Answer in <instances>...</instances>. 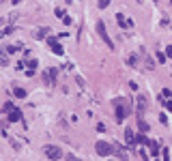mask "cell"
Here are the masks:
<instances>
[{
	"instance_id": "cell-19",
	"label": "cell",
	"mask_w": 172,
	"mask_h": 161,
	"mask_svg": "<svg viewBox=\"0 0 172 161\" xmlns=\"http://www.w3.org/2000/svg\"><path fill=\"white\" fill-rule=\"evenodd\" d=\"M108 4H110V0H99V2H97V6H99V9H105Z\"/></svg>"
},
{
	"instance_id": "cell-30",
	"label": "cell",
	"mask_w": 172,
	"mask_h": 161,
	"mask_svg": "<svg viewBox=\"0 0 172 161\" xmlns=\"http://www.w3.org/2000/svg\"><path fill=\"white\" fill-rule=\"evenodd\" d=\"M170 6H172V0H170Z\"/></svg>"
},
{
	"instance_id": "cell-9",
	"label": "cell",
	"mask_w": 172,
	"mask_h": 161,
	"mask_svg": "<svg viewBox=\"0 0 172 161\" xmlns=\"http://www.w3.org/2000/svg\"><path fill=\"white\" fill-rule=\"evenodd\" d=\"M135 103H138V118H142V114H144V110H146V97L140 95Z\"/></svg>"
},
{
	"instance_id": "cell-14",
	"label": "cell",
	"mask_w": 172,
	"mask_h": 161,
	"mask_svg": "<svg viewBox=\"0 0 172 161\" xmlns=\"http://www.w3.org/2000/svg\"><path fill=\"white\" fill-rule=\"evenodd\" d=\"M13 95H15L17 99H24V97H26V90L19 88V86H15V88H13Z\"/></svg>"
},
{
	"instance_id": "cell-10",
	"label": "cell",
	"mask_w": 172,
	"mask_h": 161,
	"mask_svg": "<svg viewBox=\"0 0 172 161\" xmlns=\"http://www.w3.org/2000/svg\"><path fill=\"white\" fill-rule=\"evenodd\" d=\"M148 148H151V155H153V159H157V155L161 153V148H159V144L155 142V140H148V144H146Z\"/></svg>"
},
{
	"instance_id": "cell-29",
	"label": "cell",
	"mask_w": 172,
	"mask_h": 161,
	"mask_svg": "<svg viewBox=\"0 0 172 161\" xmlns=\"http://www.w3.org/2000/svg\"><path fill=\"white\" fill-rule=\"evenodd\" d=\"M17 2H22V0H13V4H17Z\"/></svg>"
},
{
	"instance_id": "cell-13",
	"label": "cell",
	"mask_w": 172,
	"mask_h": 161,
	"mask_svg": "<svg viewBox=\"0 0 172 161\" xmlns=\"http://www.w3.org/2000/svg\"><path fill=\"white\" fill-rule=\"evenodd\" d=\"M9 56H11V54L6 52V47H4V49H0V65H2V67H6V65H9Z\"/></svg>"
},
{
	"instance_id": "cell-3",
	"label": "cell",
	"mask_w": 172,
	"mask_h": 161,
	"mask_svg": "<svg viewBox=\"0 0 172 161\" xmlns=\"http://www.w3.org/2000/svg\"><path fill=\"white\" fill-rule=\"evenodd\" d=\"M43 153H45V157L52 161H58L62 159V150H60V146H54V144H47L45 148H43Z\"/></svg>"
},
{
	"instance_id": "cell-15",
	"label": "cell",
	"mask_w": 172,
	"mask_h": 161,
	"mask_svg": "<svg viewBox=\"0 0 172 161\" xmlns=\"http://www.w3.org/2000/svg\"><path fill=\"white\" fill-rule=\"evenodd\" d=\"M135 144H148V138H146L144 133H138V135H135Z\"/></svg>"
},
{
	"instance_id": "cell-11",
	"label": "cell",
	"mask_w": 172,
	"mask_h": 161,
	"mask_svg": "<svg viewBox=\"0 0 172 161\" xmlns=\"http://www.w3.org/2000/svg\"><path fill=\"white\" fill-rule=\"evenodd\" d=\"M125 142H127L129 146H133V144H135V133H133V129H131V127L125 129Z\"/></svg>"
},
{
	"instance_id": "cell-23",
	"label": "cell",
	"mask_w": 172,
	"mask_h": 161,
	"mask_svg": "<svg viewBox=\"0 0 172 161\" xmlns=\"http://www.w3.org/2000/svg\"><path fill=\"white\" fill-rule=\"evenodd\" d=\"M97 131L103 133V131H105V125H103V122H97Z\"/></svg>"
},
{
	"instance_id": "cell-25",
	"label": "cell",
	"mask_w": 172,
	"mask_h": 161,
	"mask_svg": "<svg viewBox=\"0 0 172 161\" xmlns=\"http://www.w3.org/2000/svg\"><path fill=\"white\" fill-rule=\"evenodd\" d=\"M164 105H166L168 112H172V99H170V101H164Z\"/></svg>"
},
{
	"instance_id": "cell-17",
	"label": "cell",
	"mask_w": 172,
	"mask_h": 161,
	"mask_svg": "<svg viewBox=\"0 0 172 161\" xmlns=\"http://www.w3.org/2000/svg\"><path fill=\"white\" fill-rule=\"evenodd\" d=\"M26 62H28V67H30V71H32V69H37V65H39V62H37V58H28Z\"/></svg>"
},
{
	"instance_id": "cell-12",
	"label": "cell",
	"mask_w": 172,
	"mask_h": 161,
	"mask_svg": "<svg viewBox=\"0 0 172 161\" xmlns=\"http://www.w3.org/2000/svg\"><path fill=\"white\" fill-rule=\"evenodd\" d=\"M47 35H49V28H45V26H43V28H37V30L32 32V37H35V39H39V41L45 39Z\"/></svg>"
},
{
	"instance_id": "cell-4",
	"label": "cell",
	"mask_w": 172,
	"mask_h": 161,
	"mask_svg": "<svg viewBox=\"0 0 172 161\" xmlns=\"http://www.w3.org/2000/svg\"><path fill=\"white\" fill-rule=\"evenodd\" d=\"M95 150H97V155H101V157H110V155L114 153L112 144H108V142H103V140H99V142L95 144Z\"/></svg>"
},
{
	"instance_id": "cell-1",
	"label": "cell",
	"mask_w": 172,
	"mask_h": 161,
	"mask_svg": "<svg viewBox=\"0 0 172 161\" xmlns=\"http://www.w3.org/2000/svg\"><path fill=\"white\" fill-rule=\"evenodd\" d=\"M114 108H116V118H118V122L125 121L129 114H131V103H129L127 99H114Z\"/></svg>"
},
{
	"instance_id": "cell-21",
	"label": "cell",
	"mask_w": 172,
	"mask_h": 161,
	"mask_svg": "<svg viewBox=\"0 0 172 161\" xmlns=\"http://www.w3.org/2000/svg\"><path fill=\"white\" fill-rule=\"evenodd\" d=\"M54 13H56V17H65V11H62V9H60V6H58V9H56V11H54Z\"/></svg>"
},
{
	"instance_id": "cell-31",
	"label": "cell",
	"mask_w": 172,
	"mask_h": 161,
	"mask_svg": "<svg viewBox=\"0 0 172 161\" xmlns=\"http://www.w3.org/2000/svg\"><path fill=\"white\" fill-rule=\"evenodd\" d=\"M0 2H4V0H0Z\"/></svg>"
},
{
	"instance_id": "cell-26",
	"label": "cell",
	"mask_w": 172,
	"mask_h": 161,
	"mask_svg": "<svg viewBox=\"0 0 172 161\" xmlns=\"http://www.w3.org/2000/svg\"><path fill=\"white\" fill-rule=\"evenodd\" d=\"M67 161H82L80 157H75V155H67Z\"/></svg>"
},
{
	"instance_id": "cell-16",
	"label": "cell",
	"mask_w": 172,
	"mask_h": 161,
	"mask_svg": "<svg viewBox=\"0 0 172 161\" xmlns=\"http://www.w3.org/2000/svg\"><path fill=\"white\" fill-rule=\"evenodd\" d=\"M138 129H140V133H146L148 131V125L142 121V118H138Z\"/></svg>"
},
{
	"instance_id": "cell-28",
	"label": "cell",
	"mask_w": 172,
	"mask_h": 161,
	"mask_svg": "<svg viewBox=\"0 0 172 161\" xmlns=\"http://www.w3.org/2000/svg\"><path fill=\"white\" fill-rule=\"evenodd\" d=\"M4 22H6V19H4V17H0V30H2V26H4Z\"/></svg>"
},
{
	"instance_id": "cell-8",
	"label": "cell",
	"mask_w": 172,
	"mask_h": 161,
	"mask_svg": "<svg viewBox=\"0 0 172 161\" xmlns=\"http://www.w3.org/2000/svg\"><path fill=\"white\" fill-rule=\"evenodd\" d=\"M116 24H118V28H131V26H133V22L127 19L125 15H121V13L116 15Z\"/></svg>"
},
{
	"instance_id": "cell-6",
	"label": "cell",
	"mask_w": 172,
	"mask_h": 161,
	"mask_svg": "<svg viewBox=\"0 0 172 161\" xmlns=\"http://www.w3.org/2000/svg\"><path fill=\"white\" fill-rule=\"evenodd\" d=\"M47 43H49V47H52V52H54L56 56H62V54H65L62 45L58 43V37H47Z\"/></svg>"
},
{
	"instance_id": "cell-24",
	"label": "cell",
	"mask_w": 172,
	"mask_h": 161,
	"mask_svg": "<svg viewBox=\"0 0 172 161\" xmlns=\"http://www.w3.org/2000/svg\"><path fill=\"white\" fill-rule=\"evenodd\" d=\"M164 97H168V99H172V90H170V88H164Z\"/></svg>"
},
{
	"instance_id": "cell-32",
	"label": "cell",
	"mask_w": 172,
	"mask_h": 161,
	"mask_svg": "<svg viewBox=\"0 0 172 161\" xmlns=\"http://www.w3.org/2000/svg\"><path fill=\"white\" fill-rule=\"evenodd\" d=\"M153 161H157V159H153Z\"/></svg>"
},
{
	"instance_id": "cell-7",
	"label": "cell",
	"mask_w": 172,
	"mask_h": 161,
	"mask_svg": "<svg viewBox=\"0 0 172 161\" xmlns=\"http://www.w3.org/2000/svg\"><path fill=\"white\" fill-rule=\"evenodd\" d=\"M56 75H58V69H56V67H49V69H45V73H43V82L49 86L52 82L56 80Z\"/></svg>"
},
{
	"instance_id": "cell-27",
	"label": "cell",
	"mask_w": 172,
	"mask_h": 161,
	"mask_svg": "<svg viewBox=\"0 0 172 161\" xmlns=\"http://www.w3.org/2000/svg\"><path fill=\"white\" fill-rule=\"evenodd\" d=\"M166 56H168V58H172V45H168V47H166Z\"/></svg>"
},
{
	"instance_id": "cell-5",
	"label": "cell",
	"mask_w": 172,
	"mask_h": 161,
	"mask_svg": "<svg viewBox=\"0 0 172 161\" xmlns=\"http://www.w3.org/2000/svg\"><path fill=\"white\" fill-rule=\"evenodd\" d=\"M97 32H99V37H101V39L105 41V45H108L110 49L114 47V43H112V39H110V35H108V30H105V24H103V22H99V24H97Z\"/></svg>"
},
{
	"instance_id": "cell-18",
	"label": "cell",
	"mask_w": 172,
	"mask_h": 161,
	"mask_svg": "<svg viewBox=\"0 0 172 161\" xmlns=\"http://www.w3.org/2000/svg\"><path fill=\"white\" fill-rule=\"evenodd\" d=\"M161 155H164V161H170V150L168 148H161Z\"/></svg>"
},
{
	"instance_id": "cell-22",
	"label": "cell",
	"mask_w": 172,
	"mask_h": 161,
	"mask_svg": "<svg viewBox=\"0 0 172 161\" xmlns=\"http://www.w3.org/2000/svg\"><path fill=\"white\" fill-rule=\"evenodd\" d=\"M166 58H168V56H166V54H161V52H157V60H159V62H164V60H166Z\"/></svg>"
},
{
	"instance_id": "cell-20",
	"label": "cell",
	"mask_w": 172,
	"mask_h": 161,
	"mask_svg": "<svg viewBox=\"0 0 172 161\" xmlns=\"http://www.w3.org/2000/svg\"><path fill=\"white\" fill-rule=\"evenodd\" d=\"M159 122L166 127V125H168V116H166V114H159Z\"/></svg>"
},
{
	"instance_id": "cell-2",
	"label": "cell",
	"mask_w": 172,
	"mask_h": 161,
	"mask_svg": "<svg viewBox=\"0 0 172 161\" xmlns=\"http://www.w3.org/2000/svg\"><path fill=\"white\" fill-rule=\"evenodd\" d=\"M2 112L9 116V122H17V121H22V112H19V110H17L13 103H9V101L2 105Z\"/></svg>"
}]
</instances>
